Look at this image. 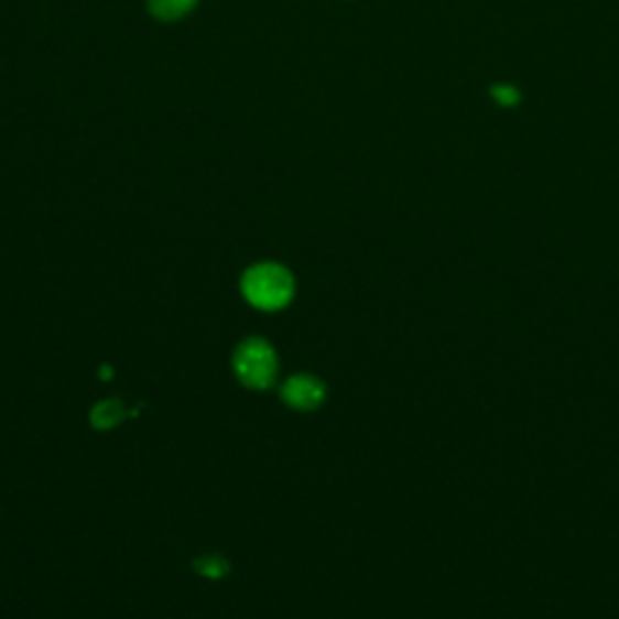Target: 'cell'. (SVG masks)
<instances>
[{"label":"cell","mask_w":619,"mask_h":619,"mask_svg":"<svg viewBox=\"0 0 619 619\" xmlns=\"http://www.w3.org/2000/svg\"><path fill=\"white\" fill-rule=\"evenodd\" d=\"M240 291L252 307L262 310V313H276L293 301L295 281L283 264L259 262L242 274Z\"/></svg>","instance_id":"1"},{"label":"cell","mask_w":619,"mask_h":619,"mask_svg":"<svg viewBox=\"0 0 619 619\" xmlns=\"http://www.w3.org/2000/svg\"><path fill=\"white\" fill-rule=\"evenodd\" d=\"M232 370L245 388L269 390L279 378L276 349L262 337H250L232 354Z\"/></svg>","instance_id":"2"},{"label":"cell","mask_w":619,"mask_h":619,"mask_svg":"<svg viewBox=\"0 0 619 619\" xmlns=\"http://www.w3.org/2000/svg\"><path fill=\"white\" fill-rule=\"evenodd\" d=\"M325 394H327L325 382L310 373L291 376L281 385V400L295 412H315L317 406L325 402Z\"/></svg>","instance_id":"3"},{"label":"cell","mask_w":619,"mask_h":619,"mask_svg":"<svg viewBox=\"0 0 619 619\" xmlns=\"http://www.w3.org/2000/svg\"><path fill=\"white\" fill-rule=\"evenodd\" d=\"M199 0H148V10L160 22H177L196 8Z\"/></svg>","instance_id":"4"},{"label":"cell","mask_w":619,"mask_h":619,"mask_svg":"<svg viewBox=\"0 0 619 619\" xmlns=\"http://www.w3.org/2000/svg\"><path fill=\"white\" fill-rule=\"evenodd\" d=\"M123 416H127V406L121 404V400H105V402L95 406L93 414H90V421H93L95 428L109 431V428H115L117 424H121Z\"/></svg>","instance_id":"5"},{"label":"cell","mask_w":619,"mask_h":619,"mask_svg":"<svg viewBox=\"0 0 619 619\" xmlns=\"http://www.w3.org/2000/svg\"><path fill=\"white\" fill-rule=\"evenodd\" d=\"M226 568L228 564L220 560V556H206V560H202V572L204 576H226Z\"/></svg>","instance_id":"6"}]
</instances>
